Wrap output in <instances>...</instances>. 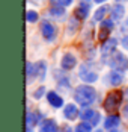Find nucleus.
I'll return each instance as SVG.
<instances>
[{
  "label": "nucleus",
  "mask_w": 128,
  "mask_h": 132,
  "mask_svg": "<svg viewBox=\"0 0 128 132\" xmlns=\"http://www.w3.org/2000/svg\"><path fill=\"white\" fill-rule=\"evenodd\" d=\"M93 114H95V111H92L89 108H84V106H83V111L80 112V117L83 120H90L93 117Z\"/></svg>",
  "instance_id": "20"
},
{
  "label": "nucleus",
  "mask_w": 128,
  "mask_h": 132,
  "mask_svg": "<svg viewBox=\"0 0 128 132\" xmlns=\"http://www.w3.org/2000/svg\"><path fill=\"white\" fill-rule=\"evenodd\" d=\"M109 132H118V131H116V129H112V131H109Z\"/></svg>",
  "instance_id": "34"
},
{
  "label": "nucleus",
  "mask_w": 128,
  "mask_h": 132,
  "mask_svg": "<svg viewBox=\"0 0 128 132\" xmlns=\"http://www.w3.org/2000/svg\"><path fill=\"white\" fill-rule=\"evenodd\" d=\"M44 93H45V88H44V87H39L38 90L35 91V94H33V97H35V99H41V97L44 96Z\"/></svg>",
  "instance_id": "26"
},
{
  "label": "nucleus",
  "mask_w": 128,
  "mask_h": 132,
  "mask_svg": "<svg viewBox=\"0 0 128 132\" xmlns=\"http://www.w3.org/2000/svg\"><path fill=\"white\" fill-rule=\"evenodd\" d=\"M41 34H42V37L47 41H54L56 37H57L56 26H54L53 23H50L48 20H44V21L41 23Z\"/></svg>",
  "instance_id": "4"
},
{
  "label": "nucleus",
  "mask_w": 128,
  "mask_h": 132,
  "mask_svg": "<svg viewBox=\"0 0 128 132\" xmlns=\"http://www.w3.org/2000/svg\"><path fill=\"white\" fill-rule=\"evenodd\" d=\"M26 75H27V79L30 80L33 75H36V65H33L32 62H27L26 64Z\"/></svg>",
  "instance_id": "19"
},
{
  "label": "nucleus",
  "mask_w": 128,
  "mask_h": 132,
  "mask_svg": "<svg viewBox=\"0 0 128 132\" xmlns=\"http://www.w3.org/2000/svg\"><path fill=\"white\" fill-rule=\"evenodd\" d=\"M39 121V112H27L26 114V128L27 132L30 131V128H33Z\"/></svg>",
  "instance_id": "11"
},
{
  "label": "nucleus",
  "mask_w": 128,
  "mask_h": 132,
  "mask_svg": "<svg viewBox=\"0 0 128 132\" xmlns=\"http://www.w3.org/2000/svg\"><path fill=\"white\" fill-rule=\"evenodd\" d=\"M50 14L54 18H62L65 15V9H63V6H60V5L59 6H53L50 9Z\"/></svg>",
  "instance_id": "18"
},
{
  "label": "nucleus",
  "mask_w": 128,
  "mask_h": 132,
  "mask_svg": "<svg viewBox=\"0 0 128 132\" xmlns=\"http://www.w3.org/2000/svg\"><path fill=\"white\" fill-rule=\"evenodd\" d=\"M125 97H127V99H128V88H127V90H125Z\"/></svg>",
  "instance_id": "33"
},
{
  "label": "nucleus",
  "mask_w": 128,
  "mask_h": 132,
  "mask_svg": "<svg viewBox=\"0 0 128 132\" xmlns=\"http://www.w3.org/2000/svg\"><path fill=\"white\" fill-rule=\"evenodd\" d=\"M121 30H122V32H127L128 30V20H125V23L121 26Z\"/></svg>",
  "instance_id": "30"
},
{
  "label": "nucleus",
  "mask_w": 128,
  "mask_h": 132,
  "mask_svg": "<svg viewBox=\"0 0 128 132\" xmlns=\"http://www.w3.org/2000/svg\"><path fill=\"white\" fill-rule=\"evenodd\" d=\"M100 119H101L100 112H95V114H93V117L90 119V123H92V125H98V123H100Z\"/></svg>",
  "instance_id": "27"
},
{
  "label": "nucleus",
  "mask_w": 128,
  "mask_h": 132,
  "mask_svg": "<svg viewBox=\"0 0 128 132\" xmlns=\"http://www.w3.org/2000/svg\"><path fill=\"white\" fill-rule=\"evenodd\" d=\"M78 114H80L78 108L76 105H72V103H69V105H66L63 108V116H65V119H68V120H76Z\"/></svg>",
  "instance_id": "10"
},
{
  "label": "nucleus",
  "mask_w": 128,
  "mask_h": 132,
  "mask_svg": "<svg viewBox=\"0 0 128 132\" xmlns=\"http://www.w3.org/2000/svg\"><path fill=\"white\" fill-rule=\"evenodd\" d=\"M39 132H57V125H56V121L51 120V119L45 120V121L41 125Z\"/></svg>",
  "instance_id": "12"
},
{
  "label": "nucleus",
  "mask_w": 128,
  "mask_h": 132,
  "mask_svg": "<svg viewBox=\"0 0 128 132\" xmlns=\"http://www.w3.org/2000/svg\"><path fill=\"white\" fill-rule=\"evenodd\" d=\"M95 132H101V131H95Z\"/></svg>",
  "instance_id": "36"
},
{
  "label": "nucleus",
  "mask_w": 128,
  "mask_h": 132,
  "mask_svg": "<svg viewBox=\"0 0 128 132\" xmlns=\"http://www.w3.org/2000/svg\"><path fill=\"white\" fill-rule=\"evenodd\" d=\"M116 46H118V41L115 40V38H109V40L105 41L104 44H102L101 47V53L105 56V55H112V53L115 52Z\"/></svg>",
  "instance_id": "9"
},
{
  "label": "nucleus",
  "mask_w": 128,
  "mask_h": 132,
  "mask_svg": "<svg viewBox=\"0 0 128 132\" xmlns=\"http://www.w3.org/2000/svg\"><path fill=\"white\" fill-rule=\"evenodd\" d=\"M29 132H30V131H29Z\"/></svg>",
  "instance_id": "37"
},
{
  "label": "nucleus",
  "mask_w": 128,
  "mask_h": 132,
  "mask_svg": "<svg viewBox=\"0 0 128 132\" xmlns=\"http://www.w3.org/2000/svg\"><path fill=\"white\" fill-rule=\"evenodd\" d=\"M124 15H125V8L122 5H115L112 8V18L113 20H122Z\"/></svg>",
  "instance_id": "13"
},
{
  "label": "nucleus",
  "mask_w": 128,
  "mask_h": 132,
  "mask_svg": "<svg viewBox=\"0 0 128 132\" xmlns=\"http://www.w3.org/2000/svg\"><path fill=\"white\" fill-rule=\"evenodd\" d=\"M109 29H104V27H101V30H100V35H98V38L101 41H107V37H109Z\"/></svg>",
  "instance_id": "24"
},
{
  "label": "nucleus",
  "mask_w": 128,
  "mask_h": 132,
  "mask_svg": "<svg viewBox=\"0 0 128 132\" xmlns=\"http://www.w3.org/2000/svg\"><path fill=\"white\" fill-rule=\"evenodd\" d=\"M76 65H77V59H76L74 55H71V53L63 55V58H62V61H60V67H62L63 70H72Z\"/></svg>",
  "instance_id": "7"
},
{
  "label": "nucleus",
  "mask_w": 128,
  "mask_h": 132,
  "mask_svg": "<svg viewBox=\"0 0 128 132\" xmlns=\"http://www.w3.org/2000/svg\"><path fill=\"white\" fill-rule=\"evenodd\" d=\"M121 123V117H118V116H110V117H107L105 120V128L107 129H112V128H116L118 125Z\"/></svg>",
  "instance_id": "15"
},
{
  "label": "nucleus",
  "mask_w": 128,
  "mask_h": 132,
  "mask_svg": "<svg viewBox=\"0 0 128 132\" xmlns=\"http://www.w3.org/2000/svg\"><path fill=\"white\" fill-rule=\"evenodd\" d=\"M26 18H27V21L29 23H35V21H38L39 15L36 11H27V14H26Z\"/></svg>",
  "instance_id": "21"
},
{
  "label": "nucleus",
  "mask_w": 128,
  "mask_h": 132,
  "mask_svg": "<svg viewBox=\"0 0 128 132\" xmlns=\"http://www.w3.org/2000/svg\"><path fill=\"white\" fill-rule=\"evenodd\" d=\"M118 2H128V0H118Z\"/></svg>",
  "instance_id": "35"
},
{
  "label": "nucleus",
  "mask_w": 128,
  "mask_h": 132,
  "mask_svg": "<svg viewBox=\"0 0 128 132\" xmlns=\"http://www.w3.org/2000/svg\"><path fill=\"white\" fill-rule=\"evenodd\" d=\"M77 27H78V21L77 20H71L69 21V26H68V34H71V32L74 34L77 30Z\"/></svg>",
  "instance_id": "23"
},
{
  "label": "nucleus",
  "mask_w": 128,
  "mask_h": 132,
  "mask_svg": "<svg viewBox=\"0 0 128 132\" xmlns=\"http://www.w3.org/2000/svg\"><path fill=\"white\" fill-rule=\"evenodd\" d=\"M45 71H47L45 62H44V61H39L38 64H36V76H38L41 80L45 79Z\"/></svg>",
  "instance_id": "16"
},
{
  "label": "nucleus",
  "mask_w": 128,
  "mask_h": 132,
  "mask_svg": "<svg viewBox=\"0 0 128 132\" xmlns=\"http://www.w3.org/2000/svg\"><path fill=\"white\" fill-rule=\"evenodd\" d=\"M97 3H102V2H105V0H95Z\"/></svg>",
  "instance_id": "32"
},
{
  "label": "nucleus",
  "mask_w": 128,
  "mask_h": 132,
  "mask_svg": "<svg viewBox=\"0 0 128 132\" xmlns=\"http://www.w3.org/2000/svg\"><path fill=\"white\" fill-rule=\"evenodd\" d=\"M121 43H122V47H124V49H127V50H128V35H127V37H124Z\"/></svg>",
  "instance_id": "29"
},
{
  "label": "nucleus",
  "mask_w": 128,
  "mask_h": 132,
  "mask_svg": "<svg viewBox=\"0 0 128 132\" xmlns=\"http://www.w3.org/2000/svg\"><path fill=\"white\" fill-rule=\"evenodd\" d=\"M76 132H90V125L86 123V121H83V123H80L76 128Z\"/></svg>",
  "instance_id": "22"
},
{
  "label": "nucleus",
  "mask_w": 128,
  "mask_h": 132,
  "mask_svg": "<svg viewBox=\"0 0 128 132\" xmlns=\"http://www.w3.org/2000/svg\"><path fill=\"white\" fill-rule=\"evenodd\" d=\"M97 97V91L90 87V85H78L74 91V99L77 103L83 106L90 105Z\"/></svg>",
  "instance_id": "1"
},
{
  "label": "nucleus",
  "mask_w": 128,
  "mask_h": 132,
  "mask_svg": "<svg viewBox=\"0 0 128 132\" xmlns=\"http://www.w3.org/2000/svg\"><path fill=\"white\" fill-rule=\"evenodd\" d=\"M121 100H122L121 93H118V91L109 93V96H107V99H105V102H104V108H105L109 112L116 111V109L119 108V105H121Z\"/></svg>",
  "instance_id": "3"
},
{
  "label": "nucleus",
  "mask_w": 128,
  "mask_h": 132,
  "mask_svg": "<svg viewBox=\"0 0 128 132\" xmlns=\"http://www.w3.org/2000/svg\"><path fill=\"white\" fill-rule=\"evenodd\" d=\"M57 2V5H60V6H68V5H71L74 0H56Z\"/></svg>",
  "instance_id": "28"
},
{
  "label": "nucleus",
  "mask_w": 128,
  "mask_h": 132,
  "mask_svg": "<svg viewBox=\"0 0 128 132\" xmlns=\"http://www.w3.org/2000/svg\"><path fill=\"white\" fill-rule=\"evenodd\" d=\"M101 27L112 30V29H113V21H112V20H104V21L101 23Z\"/></svg>",
  "instance_id": "25"
},
{
  "label": "nucleus",
  "mask_w": 128,
  "mask_h": 132,
  "mask_svg": "<svg viewBox=\"0 0 128 132\" xmlns=\"http://www.w3.org/2000/svg\"><path fill=\"white\" fill-rule=\"evenodd\" d=\"M47 99H48V103H50L53 108H60L63 106V99L54 91H48L47 93Z\"/></svg>",
  "instance_id": "8"
},
{
  "label": "nucleus",
  "mask_w": 128,
  "mask_h": 132,
  "mask_svg": "<svg viewBox=\"0 0 128 132\" xmlns=\"http://www.w3.org/2000/svg\"><path fill=\"white\" fill-rule=\"evenodd\" d=\"M107 11H109L107 6H101V8H98V9L95 11V14H93V20H95V21H102L104 17H105V14H107Z\"/></svg>",
  "instance_id": "17"
},
{
  "label": "nucleus",
  "mask_w": 128,
  "mask_h": 132,
  "mask_svg": "<svg viewBox=\"0 0 128 132\" xmlns=\"http://www.w3.org/2000/svg\"><path fill=\"white\" fill-rule=\"evenodd\" d=\"M74 14H76L77 20H84V18H88V15H89V5H81V6H78Z\"/></svg>",
  "instance_id": "14"
},
{
  "label": "nucleus",
  "mask_w": 128,
  "mask_h": 132,
  "mask_svg": "<svg viewBox=\"0 0 128 132\" xmlns=\"http://www.w3.org/2000/svg\"><path fill=\"white\" fill-rule=\"evenodd\" d=\"M78 76H80V79L83 80V82H95V80L98 79V75L93 71V70H90L88 65H83L80 67V71H78Z\"/></svg>",
  "instance_id": "5"
},
{
  "label": "nucleus",
  "mask_w": 128,
  "mask_h": 132,
  "mask_svg": "<svg viewBox=\"0 0 128 132\" xmlns=\"http://www.w3.org/2000/svg\"><path fill=\"white\" fill-rule=\"evenodd\" d=\"M109 64H110V67H112L113 70L125 71V70H128V58L124 55V53L116 52V53H113V56L110 58Z\"/></svg>",
  "instance_id": "2"
},
{
  "label": "nucleus",
  "mask_w": 128,
  "mask_h": 132,
  "mask_svg": "<svg viewBox=\"0 0 128 132\" xmlns=\"http://www.w3.org/2000/svg\"><path fill=\"white\" fill-rule=\"evenodd\" d=\"M124 117H125V119H128V105L124 108Z\"/></svg>",
  "instance_id": "31"
},
{
  "label": "nucleus",
  "mask_w": 128,
  "mask_h": 132,
  "mask_svg": "<svg viewBox=\"0 0 128 132\" xmlns=\"http://www.w3.org/2000/svg\"><path fill=\"white\" fill-rule=\"evenodd\" d=\"M107 80H109L110 85L118 87V85H121V84L125 80V78H124V75H122L119 70H113V71H110V73L107 75Z\"/></svg>",
  "instance_id": "6"
}]
</instances>
